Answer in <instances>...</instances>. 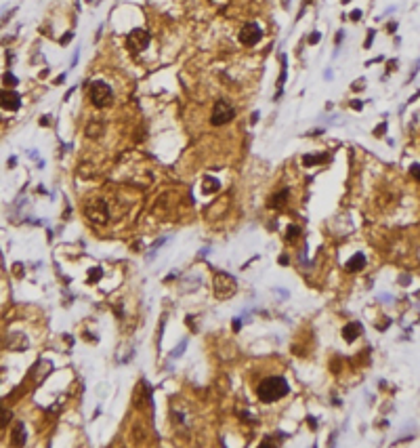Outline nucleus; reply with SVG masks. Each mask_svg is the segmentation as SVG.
I'll return each mask as SVG.
<instances>
[{
	"instance_id": "obj_1",
	"label": "nucleus",
	"mask_w": 420,
	"mask_h": 448,
	"mask_svg": "<svg viewBox=\"0 0 420 448\" xmlns=\"http://www.w3.org/2000/svg\"><path fill=\"white\" fill-rule=\"evenodd\" d=\"M288 389L290 387H288L286 379H282V377H267V379L261 381V385H258V389H256V394H258V398H261L263 402H275L279 398H284L288 394Z\"/></svg>"
},
{
	"instance_id": "obj_2",
	"label": "nucleus",
	"mask_w": 420,
	"mask_h": 448,
	"mask_svg": "<svg viewBox=\"0 0 420 448\" xmlns=\"http://www.w3.org/2000/svg\"><path fill=\"white\" fill-rule=\"evenodd\" d=\"M235 290H237V282L233 280V276L223 274V271L214 276V295H216L218 299H229V297H233Z\"/></svg>"
},
{
	"instance_id": "obj_3",
	"label": "nucleus",
	"mask_w": 420,
	"mask_h": 448,
	"mask_svg": "<svg viewBox=\"0 0 420 448\" xmlns=\"http://www.w3.org/2000/svg\"><path fill=\"white\" fill-rule=\"evenodd\" d=\"M235 116V110L231 108V103H227L225 99H218L212 108V116H210V122L214 126H221V124H227L233 120Z\"/></svg>"
},
{
	"instance_id": "obj_4",
	"label": "nucleus",
	"mask_w": 420,
	"mask_h": 448,
	"mask_svg": "<svg viewBox=\"0 0 420 448\" xmlns=\"http://www.w3.org/2000/svg\"><path fill=\"white\" fill-rule=\"evenodd\" d=\"M89 97H91V101H93L95 108H105L112 101V91H109V87L103 80H97V82L91 84Z\"/></svg>"
},
{
	"instance_id": "obj_5",
	"label": "nucleus",
	"mask_w": 420,
	"mask_h": 448,
	"mask_svg": "<svg viewBox=\"0 0 420 448\" xmlns=\"http://www.w3.org/2000/svg\"><path fill=\"white\" fill-rule=\"evenodd\" d=\"M147 45H149V32L147 30H132L128 34V38H126V47L130 51H135V53L143 51Z\"/></svg>"
},
{
	"instance_id": "obj_6",
	"label": "nucleus",
	"mask_w": 420,
	"mask_h": 448,
	"mask_svg": "<svg viewBox=\"0 0 420 448\" xmlns=\"http://www.w3.org/2000/svg\"><path fill=\"white\" fill-rule=\"evenodd\" d=\"M261 28H258L256 24H246L242 28V32H239V42H242L244 47H254L258 40H261Z\"/></svg>"
},
{
	"instance_id": "obj_7",
	"label": "nucleus",
	"mask_w": 420,
	"mask_h": 448,
	"mask_svg": "<svg viewBox=\"0 0 420 448\" xmlns=\"http://www.w3.org/2000/svg\"><path fill=\"white\" fill-rule=\"evenodd\" d=\"M86 215L95 223H105L107 221V206L103 200H93L86 204Z\"/></svg>"
},
{
	"instance_id": "obj_8",
	"label": "nucleus",
	"mask_w": 420,
	"mask_h": 448,
	"mask_svg": "<svg viewBox=\"0 0 420 448\" xmlns=\"http://www.w3.org/2000/svg\"><path fill=\"white\" fill-rule=\"evenodd\" d=\"M0 108H3V110H9V112L19 110V108H21V97H19V93L9 91V89L0 91Z\"/></svg>"
},
{
	"instance_id": "obj_9",
	"label": "nucleus",
	"mask_w": 420,
	"mask_h": 448,
	"mask_svg": "<svg viewBox=\"0 0 420 448\" xmlns=\"http://www.w3.org/2000/svg\"><path fill=\"white\" fill-rule=\"evenodd\" d=\"M364 335V326L359 324V322H349L345 328H343V339L347 341V343H353L357 337H362Z\"/></svg>"
},
{
	"instance_id": "obj_10",
	"label": "nucleus",
	"mask_w": 420,
	"mask_h": 448,
	"mask_svg": "<svg viewBox=\"0 0 420 448\" xmlns=\"http://www.w3.org/2000/svg\"><path fill=\"white\" fill-rule=\"evenodd\" d=\"M26 438H28V434H26V425H24V423H15V430H13V444H15V446H24V444H26Z\"/></svg>"
},
{
	"instance_id": "obj_11",
	"label": "nucleus",
	"mask_w": 420,
	"mask_h": 448,
	"mask_svg": "<svg viewBox=\"0 0 420 448\" xmlns=\"http://www.w3.org/2000/svg\"><path fill=\"white\" fill-rule=\"evenodd\" d=\"M366 265V257L362 255V252H357V255H353L349 261H347V269L349 271H359Z\"/></svg>"
},
{
	"instance_id": "obj_12",
	"label": "nucleus",
	"mask_w": 420,
	"mask_h": 448,
	"mask_svg": "<svg viewBox=\"0 0 420 448\" xmlns=\"http://www.w3.org/2000/svg\"><path fill=\"white\" fill-rule=\"evenodd\" d=\"M286 198H288V189H282L279 194H275V196L271 198V206L275 208V206H282L284 202H286Z\"/></svg>"
},
{
	"instance_id": "obj_13",
	"label": "nucleus",
	"mask_w": 420,
	"mask_h": 448,
	"mask_svg": "<svg viewBox=\"0 0 420 448\" xmlns=\"http://www.w3.org/2000/svg\"><path fill=\"white\" fill-rule=\"evenodd\" d=\"M326 158H328L326 154H322V156H305V158H303V162H305V164L309 166V164H317V162H324Z\"/></svg>"
},
{
	"instance_id": "obj_14",
	"label": "nucleus",
	"mask_w": 420,
	"mask_h": 448,
	"mask_svg": "<svg viewBox=\"0 0 420 448\" xmlns=\"http://www.w3.org/2000/svg\"><path fill=\"white\" fill-rule=\"evenodd\" d=\"M9 421H11V411H7V408H0V430L7 427Z\"/></svg>"
},
{
	"instance_id": "obj_15",
	"label": "nucleus",
	"mask_w": 420,
	"mask_h": 448,
	"mask_svg": "<svg viewBox=\"0 0 420 448\" xmlns=\"http://www.w3.org/2000/svg\"><path fill=\"white\" fill-rule=\"evenodd\" d=\"M218 189V181L216 179H206L204 181V191L208 194V191H216Z\"/></svg>"
},
{
	"instance_id": "obj_16",
	"label": "nucleus",
	"mask_w": 420,
	"mask_h": 448,
	"mask_svg": "<svg viewBox=\"0 0 420 448\" xmlns=\"http://www.w3.org/2000/svg\"><path fill=\"white\" fill-rule=\"evenodd\" d=\"M3 82H5L7 87H15V84H17V78H15L11 72H7V74L3 76Z\"/></svg>"
},
{
	"instance_id": "obj_17",
	"label": "nucleus",
	"mask_w": 420,
	"mask_h": 448,
	"mask_svg": "<svg viewBox=\"0 0 420 448\" xmlns=\"http://www.w3.org/2000/svg\"><path fill=\"white\" fill-rule=\"evenodd\" d=\"M410 173H412V177H414V179L420 181V164H412V166H410Z\"/></svg>"
},
{
	"instance_id": "obj_18",
	"label": "nucleus",
	"mask_w": 420,
	"mask_h": 448,
	"mask_svg": "<svg viewBox=\"0 0 420 448\" xmlns=\"http://www.w3.org/2000/svg\"><path fill=\"white\" fill-rule=\"evenodd\" d=\"M296 236H298V227H296V225H290V227H288V240H294Z\"/></svg>"
},
{
	"instance_id": "obj_19",
	"label": "nucleus",
	"mask_w": 420,
	"mask_h": 448,
	"mask_svg": "<svg viewBox=\"0 0 420 448\" xmlns=\"http://www.w3.org/2000/svg\"><path fill=\"white\" fill-rule=\"evenodd\" d=\"M319 38H322V36H319V32H313V36H309V42H311V45H317Z\"/></svg>"
},
{
	"instance_id": "obj_20",
	"label": "nucleus",
	"mask_w": 420,
	"mask_h": 448,
	"mask_svg": "<svg viewBox=\"0 0 420 448\" xmlns=\"http://www.w3.org/2000/svg\"><path fill=\"white\" fill-rule=\"evenodd\" d=\"M183 349H185V341H183L181 345H179V347H174V352H172V356H174V358H176V356H181V352H183Z\"/></svg>"
},
{
	"instance_id": "obj_21",
	"label": "nucleus",
	"mask_w": 420,
	"mask_h": 448,
	"mask_svg": "<svg viewBox=\"0 0 420 448\" xmlns=\"http://www.w3.org/2000/svg\"><path fill=\"white\" fill-rule=\"evenodd\" d=\"M91 278H93V280H99V278H101V271H99V269L91 271Z\"/></svg>"
},
{
	"instance_id": "obj_22",
	"label": "nucleus",
	"mask_w": 420,
	"mask_h": 448,
	"mask_svg": "<svg viewBox=\"0 0 420 448\" xmlns=\"http://www.w3.org/2000/svg\"><path fill=\"white\" fill-rule=\"evenodd\" d=\"M351 19H355V22H357V19H362V11H353V13H351Z\"/></svg>"
},
{
	"instance_id": "obj_23",
	"label": "nucleus",
	"mask_w": 420,
	"mask_h": 448,
	"mask_svg": "<svg viewBox=\"0 0 420 448\" xmlns=\"http://www.w3.org/2000/svg\"><path fill=\"white\" fill-rule=\"evenodd\" d=\"M385 129H387V124H381V126H378V129H376V135H378V137H381V135L385 133Z\"/></svg>"
},
{
	"instance_id": "obj_24",
	"label": "nucleus",
	"mask_w": 420,
	"mask_h": 448,
	"mask_svg": "<svg viewBox=\"0 0 420 448\" xmlns=\"http://www.w3.org/2000/svg\"><path fill=\"white\" fill-rule=\"evenodd\" d=\"M351 105H353V110H362V108H364V105H362V103H359V101H353Z\"/></svg>"
},
{
	"instance_id": "obj_25",
	"label": "nucleus",
	"mask_w": 420,
	"mask_h": 448,
	"mask_svg": "<svg viewBox=\"0 0 420 448\" xmlns=\"http://www.w3.org/2000/svg\"><path fill=\"white\" fill-rule=\"evenodd\" d=\"M233 330H239V320L235 318V322H233Z\"/></svg>"
},
{
	"instance_id": "obj_26",
	"label": "nucleus",
	"mask_w": 420,
	"mask_h": 448,
	"mask_svg": "<svg viewBox=\"0 0 420 448\" xmlns=\"http://www.w3.org/2000/svg\"><path fill=\"white\" fill-rule=\"evenodd\" d=\"M343 3H349V0H343Z\"/></svg>"
}]
</instances>
